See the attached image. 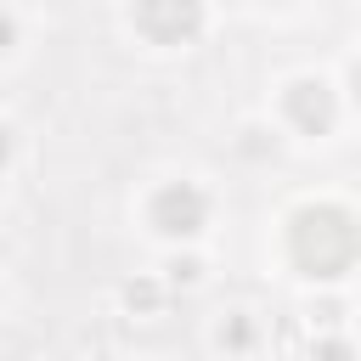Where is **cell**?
Instances as JSON below:
<instances>
[{"label":"cell","instance_id":"1","mask_svg":"<svg viewBox=\"0 0 361 361\" xmlns=\"http://www.w3.org/2000/svg\"><path fill=\"white\" fill-rule=\"evenodd\" d=\"M135 17L152 39H180V34L197 28V0H141Z\"/></svg>","mask_w":361,"mask_h":361},{"label":"cell","instance_id":"2","mask_svg":"<svg viewBox=\"0 0 361 361\" xmlns=\"http://www.w3.org/2000/svg\"><path fill=\"white\" fill-rule=\"evenodd\" d=\"M197 192H164V203H158V220H164V231H192L197 226Z\"/></svg>","mask_w":361,"mask_h":361}]
</instances>
